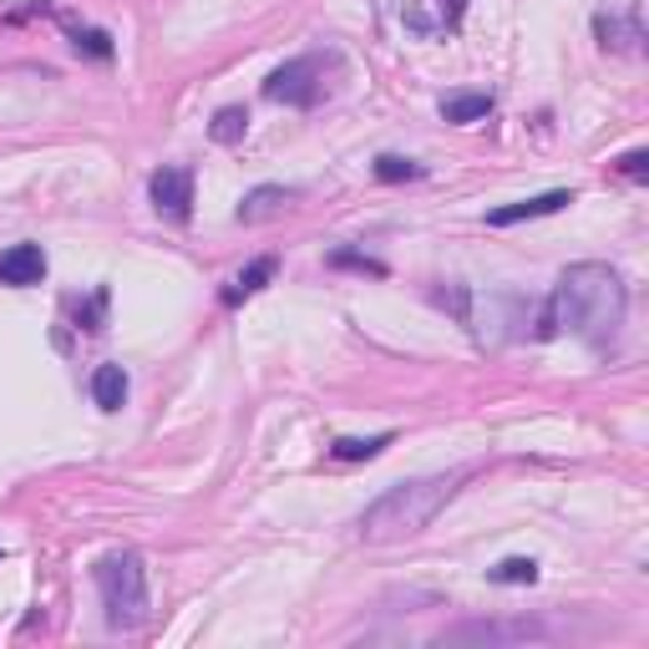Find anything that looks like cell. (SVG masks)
Masks as SVG:
<instances>
[{
    "mask_svg": "<svg viewBox=\"0 0 649 649\" xmlns=\"http://www.w3.org/2000/svg\"><path fill=\"white\" fill-rule=\"evenodd\" d=\"M625 315H629V289L619 279V269L599 265V259H584V265H568L558 275L548 305L538 310L533 336L554 340L558 330H568L584 346L609 350L619 340V330H625Z\"/></svg>",
    "mask_w": 649,
    "mask_h": 649,
    "instance_id": "1",
    "label": "cell"
},
{
    "mask_svg": "<svg viewBox=\"0 0 649 649\" xmlns=\"http://www.w3.org/2000/svg\"><path fill=\"white\" fill-rule=\"evenodd\" d=\"M462 477L467 472H442V477H416V482H396L385 487L371 507L361 513V538L365 543H401V538H416V533L432 528V517L442 513L452 497H457Z\"/></svg>",
    "mask_w": 649,
    "mask_h": 649,
    "instance_id": "2",
    "label": "cell"
},
{
    "mask_svg": "<svg viewBox=\"0 0 649 649\" xmlns=\"http://www.w3.org/2000/svg\"><path fill=\"white\" fill-rule=\"evenodd\" d=\"M96 594H102V609H107L112 629H137L147 619V568L133 548L107 554L96 564Z\"/></svg>",
    "mask_w": 649,
    "mask_h": 649,
    "instance_id": "3",
    "label": "cell"
},
{
    "mask_svg": "<svg viewBox=\"0 0 649 649\" xmlns=\"http://www.w3.org/2000/svg\"><path fill=\"white\" fill-rule=\"evenodd\" d=\"M269 102H285V107H315L324 96V61L320 56H295L285 66H275L265 82Z\"/></svg>",
    "mask_w": 649,
    "mask_h": 649,
    "instance_id": "4",
    "label": "cell"
},
{
    "mask_svg": "<svg viewBox=\"0 0 649 649\" xmlns=\"http://www.w3.org/2000/svg\"><path fill=\"white\" fill-rule=\"evenodd\" d=\"M147 198H153V208L163 218L188 224L193 218V173L188 168H157L153 178H147Z\"/></svg>",
    "mask_w": 649,
    "mask_h": 649,
    "instance_id": "5",
    "label": "cell"
},
{
    "mask_svg": "<svg viewBox=\"0 0 649 649\" xmlns=\"http://www.w3.org/2000/svg\"><path fill=\"white\" fill-rule=\"evenodd\" d=\"M594 37H599L604 51H639V41H645L639 6H629V11H599L594 16Z\"/></svg>",
    "mask_w": 649,
    "mask_h": 649,
    "instance_id": "6",
    "label": "cell"
},
{
    "mask_svg": "<svg viewBox=\"0 0 649 649\" xmlns=\"http://www.w3.org/2000/svg\"><path fill=\"white\" fill-rule=\"evenodd\" d=\"M568 204H574V188H554V193H538V198H523V204L493 208V214H487V224H493V229H513V224H528V218L564 214Z\"/></svg>",
    "mask_w": 649,
    "mask_h": 649,
    "instance_id": "7",
    "label": "cell"
},
{
    "mask_svg": "<svg viewBox=\"0 0 649 649\" xmlns=\"http://www.w3.org/2000/svg\"><path fill=\"white\" fill-rule=\"evenodd\" d=\"M47 279V254L41 244H11L0 254V285H16V289H31Z\"/></svg>",
    "mask_w": 649,
    "mask_h": 649,
    "instance_id": "8",
    "label": "cell"
},
{
    "mask_svg": "<svg viewBox=\"0 0 649 649\" xmlns=\"http://www.w3.org/2000/svg\"><path fill=\"white\" fill-rule=\"evenodd\" d=\"M442 639H482V645H523V639H548V629L517 619V625H462V629H446Z\"/></svg>",
    "mask_w": 649,
    "mask_h": 649,
    "instance_id": "9",
    "label": "cell"
},
{
    "mask_svg": "<svg viewBox=\"0 0 649 649\" xmlns=\"http://www.w3.org/2000/svg\"><path fill=\"white\" fill-rule=\"evenodd\" d=\"M275 269H279V259H275V254H265V259H254L249 269H239V275H234L229 285H224V295H218V300H224V305L234 310V305H244L249 295H259V289H265L269 279H275Z\"/></svg>",
    "mask_w": 649,
    "mask_h": 649,
    "instance_id": "10",
    "label": "cell"
},
{
    "mask_svg": "<svg viewBox=\"0 0 649 649\" xmlns=\"http://www.w3.org/2000/svg\"><path fill=\"white\" fill-rule=\"evenodd\" d=\"M289 198H295V188H279V183H259V188L244 193V204L234 208V218H239V224H259V218L279 214Z\"/></svg>",
    "mask_w": 649,
    "mask_h": 649,
    "instance_id": "11",
    "label": "cell"
},
{
    "mask_svg": "<svg viewBox=\"0 0 649 649\" xmlns=\"http://www.w3.org/2000/svg\"><path fill=\"white\" fill-rule=\"evenodd\" d=\"M127 391H133V385H127V371H122V365H96L92 371V401L102 411H122L127 406Z\"/></svg>",
    "mask_w": 649,
    "mask_h": 649,
    "instance_id": "12",
    "label": "cell"
},
{
    "mask_svg": "<svg viewBox=\"0 0 649 649\" xmlns=\"http://www.w3.org/2000/svg\"><path fill=\"white\" fill-rule=\"evenodd\" d=\"M482 117H493V92L442 96V122H482Z\"/></svg>",
    "mask_w": 649,
    "mask_h": 649,
    "instance_id": "13",
    "label": "cell"
},
{
    "mask_svg": "<svg viewBox=\"0 0 649 649\" xmlns=\"http://www.w3.org/2000/svg\"><path fill=\"white\" fill-rule=\"evenodd\" d=\"M391 442H396L391 432H381V436H340V442H330V457L336 462H371V457H381Z\"/></svg>",
    "mask_w": 649,
    "mask_h": 649,
    "instance_id": "14",
    "label": "cell"
},
{
    "mask_svg": "<svg viewBox=\"0 0 649 649\" xmlns=\"http://www.w3.org/2000/svg\"><path fill=\"white\" fill-rule=\"evenodd\" d=\"M244 133H249V112H244V107H218L214 122H208V137H214V143H224V147L244 143Z\"/></svg>",
    "mask_w": 649,
    "mask_h": 649,
    "instance_id": "15",
    "label": "cell"
},
{
    "mask_svg": "<svg viewBox=\"0 0 649 649\" xmlns=\"http://www.w3.org/2000/svg\"><path fill=\"white\" fill-rule=\"evenodd\" d=\"M421 173H426V168H421L416 157H401V153H381V157H375V178H381V183H411V178H421Z\"/></svg>",
    "mask_w": 649,
    "mask_h": 649,
    "instance_id": "16",
    "label": "cell"
},
{
    "mask_svg": "<svg viewBox=\"0 0 649 649\" xmlns=\"http://www.w3.org/2000/svg\"><path fill=\"white\" fill-rule=\"evenodd\" d=\"M493 584H538V564L533 558H503V564L487 568Z\"/></svg>",
    "mask_w": 649,
    "mask_h": 649,
    "instance_id": "17",
    "label": "cell"
},
{
    "mask_svg": "<svg viewBox=\"0 0 649 649\" xmlns=\"http://www.w3.org/2000/svg\"><path fill=\"white\" fill-rule=\"evenodd\" d=\"M72 47L82 56H96V61H112V37L96 31V25H72Z\"/></svg>",
    "mask_w": 649,
    "mask_h": 649,
    "instance_id": "18",
    "label": "cell"
},
{
    "mask_svg": "<svg viewBox=\"0 0 649 649\" xmlns=\"http://www.w3.org/2000/svg\"><path fill=\"white\" fill-rule=\"evenodd\" d=\"M614 168L625 173V178L645 183V178H649V153H645V147H635V153H625V157H619V163H614Z\"/></svg>",
    "mask_w": 649,
    "mask_h": 649,
    "instance_id": "19",
    "label": "cell"
},
{
    "mask_svg": "<svg viewBox=\"0 0 649 649\" xmlns=\"http://www.w3.org/2000/svg\"><path fill=\"white\" fill-rule=\"evenodd\" d=\"M336 265L365 269V275H385V265H375V259H365V254H350V249H340V254H336Z\"/></svg>",
    "mask_w": 649,
    "mask_h": 649,
    "instance_id": "20",
    "label": "cell"
},
{
    "mask_svg": "<svg viewBox=\"0 0 649 649\" xmlns=\"http://www.w3.org/2000/svg\"><path fill=\"white\" fill-rule=\"evenodd\" d=\"M462 11H467V0H442V21H436V25H442V31H457Z\"/></svg>",
    "mask_w": 649,
    "mask_h": 649,
    "instance_id": "21",
    "label": "cell"
}]
</instances>
